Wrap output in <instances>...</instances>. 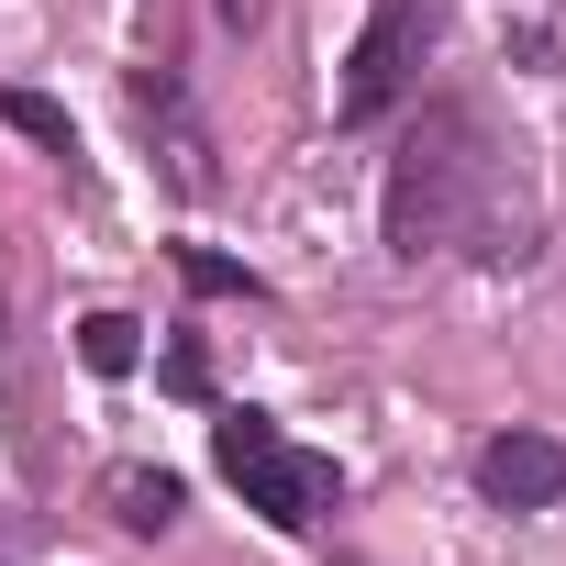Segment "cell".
<instances>
[{"label":"cell","mask_w":566,"mask_h":566,"mask_svg":"<svg viewBox=\"0 0 566 566\" xmlns=\"http://www.w3.org/2000/svg\"><path fill=\"white\" fill-rule=\"evenodd\" d=\"M489 200H500V145L467 101H422V123L400 134L389 156V189H378V222H389V255H489Z\"/></svg>","instance_id":"obj_1"},{"label":"cell","mask_w":566,"mask_h":566,"mask_svg":"<svg viewBox=\"0 0 566 566\" xmlns=\"http://www.w3.org/2000/svg\"><path fill=\"white\" fill-rule=\"evenodd\" d=\"M211 455H222V478L244 489V511H266L277 533H312L323 511H334V455H312V444H290L266 411H222L211 422Z\"/></svg>","instance_id":"obj_2"},{"label":"cell","mask_w":566,"mask_h":566,"mask_svg":"<svg viewBox=\"0 0 566 566\" xmlns=\"http://www.w3.org/2000/svg\"><path fill=\"white\" fill-rule=\"evenodd\" d=\"M444 34V0H378L356 56H345V90H334V123H378L411 78H422V45Z\"/></svg>","instance_id":"obj_3"},{"label":"cell","mask_w":566,"mask_h":566,"mask_svg":"<svg viewBox=\"0 0 566 566\" xmlns=\"http://www.w3.org/2000/svg\"><path fill=\"white\" fill-rule=\"evenodd\" d=\"M478 500H489V511H555V500H566V444H555V433H522V422L489 433V444H478Z\"/></svg>","instance_id":"obj_4"},{"label":"cell","mask_w":566,"mask_h":566,"mask_svg":"<svg viewBox=\"0 0 566 566\" xmlns=\"http://www.w3.org/2000/svg\"><path fill=\"white\" fill-rule=\"evenodd\" d=\"M112 522L123 533H167L178 522V478L167 467H112Z\"/></svg>","instance_id":"obj_5"},{"label":"cell","mask_w":566,"mask_h":566,"mask_svg":"<svg viewBox=\"0 0 566 566\" xmlns=\"http://www.w3.org/2000/svg\"><path fill=\"white\" fill-rule=\"evenodd\" d=\"M78 356H90L101 378H123V367H134V323H123V312H90V323H78Z\"/></svg>","instance_id":"obj_6"},{"label":"cell","mask_w":566,"mask_h":566,"mask_svg":"<svg viewBox=\"0 0 566 566\" xmlns=\"http://www.w3.org/2000/svg\"><path fill=\"white\" fill-rule=\"evenodd\" d=\"M12 123H23L34 145H56V156H67V112H56V101H34V90H12Z\"/></svg>","instance_id":"obj_7"}]
</instances>
